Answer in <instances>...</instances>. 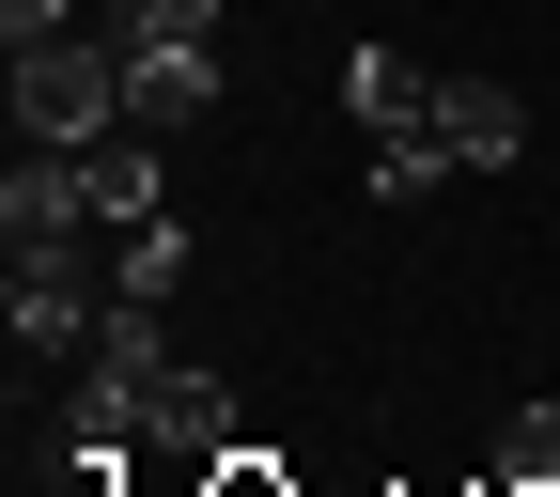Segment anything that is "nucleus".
Segmentation results:
<instances>
[{
    "label": "nucleus",
    "mask_w": 560,
    "mask_h": 497,
    "mask_svg": "<svg viewBox=\"0 0 560 497\" xmlns=\"http://www.w3.org/2000/svg\"><path fill=\"white\" fill-rule=\"evenodd\" d=\"M0 327H16V358L32 374H79L94 358V327H109V249L94 234H47L0 264Z\"/></svg>",
    "instance_id": "nucleus-1"
},
{
    "label": "nucleus",
    "mask_w": 560,
    "mask_h": 497,
    "mask_svg": "<svg viewBox=\"0 0 560 497\" xmlns=\"http://www.w3.org/2000/svg\"><path fill=\"white\" fill-rule=\"evenodd\" d=\"M16 140H47V156H94V140H125V47H109V32L16 47Z\"/></svg>",
    "instance_id": "nucleus-2"
},
{
    "label": "nucleus",
    "mask_w": 560,
    "mask_h": 497,
    "mask_svg": "<svg viewBox=\"0 0 560 497\" xmlns=\"http://www.w3.org/2000/svg\"><path fill=\"white\" fill-rule=\"evenodd\" d=\"M219 32H125V125H156V140H187V125H219Z\"/></svg>",
    "instance_id": "nucleus-3"
},
{
    "label": "nucleus",
    "mask_w": 560,
    "mask_h": 497,
    "mask_svg": "<svg viewBox=\"0 0 560 497\" xmlns=\"http://www.w3.org/2000/svg\"><path fill=\"white\" fill-rule=\"evenodd\" d=\"M0 234L47 249V234H94V171L47 156V140H16V171H0Z\"/></svg>",
    "instance_id": "nucleus-4"
},
{
    "label": "nucleus",
    "mask_w": 560,
    "mask_h": 497,
    "mask_svg": "<svg viewBox=\"0 0 560 497\" xmlns=\"http://www.w3.org/2000/svg\"><path fill=\"white\" fill-rule=\"evenodd\" d=\"M342 109H359L374 140H420V125H436V79H420L405 47H342Z\"/></svg>",
    "instance_id": "nucleus-5"
},
{
    "label": "nucleus",
    "mask_w": 560,
    "mask_h": 497,
    "mask_svg": "<svg viewBox=\"0 0 560 497\" xmlns=\"http://www.w3.org/2000/svg\"><path fill=\"white\" fill-rule=\"evenodd\" d=\"M436 140H452L467 171H514V156H529V109H514L499 79H436Z\"/></svg>",
    "instance_id": "nucleus-6"
},
{
    "label": "nucleus",
    "mask_w": 560,
    "mask_h": 497,
    "mask_svg": "<svg viewBox=\"0 0 560 497\" xmlns=\"http://www.w3.org/2000/svg\"><path fill=\"white\" fill-rule=\"evenodd\" d=\"M140 436H156V451H202V466H234V389H219V374H156Z\"/></svg>",
    "instance_id": "nucleus-7"
},
{
    "label": "nucleus",
    "mask_w": 560,
    "mask_h": 497,
    "mask_svg": "<svg viewBox=\"0 0 560 497\" xmlns=\"http://www.w3.org/2000/svg\"><path fill=\"white\" fill-rule=\"evenodd\" d=\"M94 234H140V218H172V202H156V125H125V140H94Z\"/></svg>",
    "instance_id": "nucleus-8"
},
{
    "label": "nucleus",
    "mask_w": 560,
    "mask_h": 497,
    "mask_svg": "<svg viewBox=\"0 0 560 497\" xmlns=\"http://www.w3.org/2000/svg\"><path fill=\"white\" fill-rule=\"evenodd\" d=\"M62 451H79V466L140 451V389H125V374H79V389H62Z\"/></svg>",
    "instance_id": "nucleus-9"
},
{
    "label": "nucleus",
    "mask_w": 560,
    "mask_h": 497,
    "mask_svg": "<svg viewBox=\"0 0 560 497\" xmlns=\"http://www.w3.org/2000/svg\"><path fill=\"white\" fill-rule=\"evenodd\" d=\"M172 280H187V218H140V234H109V296L172 311Z\"/></svg>",
    "instance_id": "nucleus-10"
},
{
    "label": "nucleus",
    "mask_w": 560,
    "mask_h": 497,
    "mask_svg": "<svg viewBox=\"0 0 560 497\" xmlns=\"http://www.w3.org/2000/svg\"><path fill=\"white\" fill-rule=\"evenodd\" d=\"M79 374H125L140 404H156V374H172V342H156V311H140V296H109V327H94V358Z\"/></svg>",
    "instance_id": "nucleus-11"
},
{
    "label": "nucleus",
    "mask_w": 560,
    "mask_h": 497,
    "mask_svg": "<svg viewBox=\"0 0 560 497\" xmlns=\"http://www.w3.org/2000/svg\"><path fill=\"white\" fill-rule=\"evenodd\" d=\"M499 497H560V404H514L499 419Z\"/></svg>",
    "instance_id": "nucleus-12"
},
{
    "label": "nucleus",
    "mask_w": 560,
    "mask_h": 497,
    "mask_svg": "<svg viewBox=\"0 0 560 497\" xmlns=\"http://www.w3.org/2000/svg\"><path fill=\"white\" fill-rule=\"evenodd\" d=\"M452 171H467V156H452L436 125H420V140H374V202H436Z\"/></svg>",
    "instance_id": "nucleus-13"
},
{
    "label": "nucleus",
    "mask_w": 560,
    "mask_h": 497,
    "mask_svg": "<svg viewBox=\"0 0 560 497\" xmlns=\"http://www.w3.org/2000/svg\"><path fill=\"white\" fill-rule=\"evenodd\" d=\"M94 32L125 47V32H219V0H94Z\"/></svg>",
    "instance_id": "nucleus-14"
},
{
    "label": "nucleus",
    "mask_w": 560,
    "mask_h": 497,
    "mask_svg": "<svg viewBox=\"0 0 560 497\" xmlns=\"http://www.w3.org/2000/svg\"><path fill=\"white\" fill-rule=\"evenodd\" d=\"M62 32H94V0H0V47H62Z\"/></svg>",
    "instance_id": "nucleus-15"
},
{
    "label": "nucleus",
    "mask_w": 560,
    "mask_h": 497,
    "mask_svg": "<svg viewBox=\"0 0 560 497\" xmlns=\"http://www.w3.org/2000/svg\"><path fill=\"white\" fill-rule=\"evenodd\" d=\"M219 497H296V482H280V466H249V451H234V466H219Z\"/></svg>",
    "instance_id": "nucleus-16"
}]
</instances>
